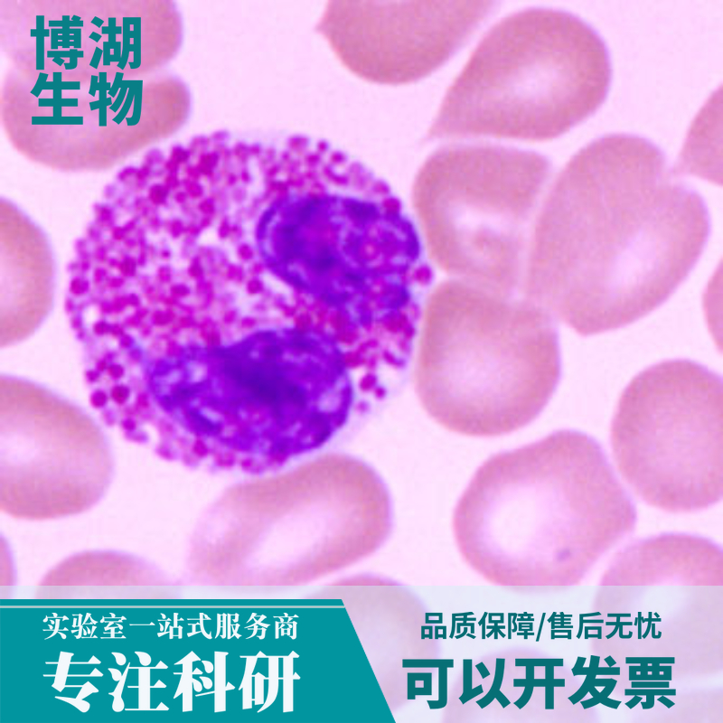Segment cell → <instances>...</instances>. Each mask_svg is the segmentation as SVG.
I'll return each instance as SVG.
<instances>
[{
	"label": "cell",
	"mask_w": 723,
	"mask_h": 723,
	"mask_svg": "<svg viewBox=\"0 0 723 723\" xmlns=\"http://www.w3.org/2000/svg\"><path fill=\"white\" fill-rule=\"evenodd\" d=\"M710 230L700 194L633 134L600 136L554 180L531 239V303L580 335L628 325L686 279Z\"/></svg>",
	"instance_id": "cell-1"
},
{
	"label": "cell",
	"mask_w": 723,
	"mask_h": 723,
	"mask_svg": "<svg viewBox=\"0 0 723 723\" xmlns=\"http://www.w3.org/2000/svg\"><path fill=\"white\" fill-rule=\"evenodd\" d=\"M611 77L606 45L583 19L561 9L520 10L480 41L428 137L550 140L598 109Z\"/></svg>",
	"instance_id": "cell-2"
},
{
	"label": "cell",
	"mask_w": 723,
	"mask_h": 723,
	"mask_svg": "<svg viewBox=\"0 0 723 723\" xmlns=\"http://www.w3.org/2000/svg\"><path fill=\"white\" fill-rule=\"evenodd\" d=\"M634 516L598 442L562 429L484 461L459 498L455 527L465 545L597 546Z\"/></svg>",
	"instance_id": "cell-3"
},
{
	"label": "cell",
	"mask_w": 723,
	"mask_h": 723,
	"mask_svg": "<svg viewBox=\"0 0 723 723\" xmlns=\"http://www.w3.org/2000/svg\"><path fill=\"white\" fill-rule=\"evenodd\" d=\"M552 317L517 304L502 330L429 331L420 340L414 386L428 416L464 436L493 437L532 422L560 379Z\"/></svg>",
	"instance_id": "cell-4"
},
{
	"label": "cell",
	"mask_w": 723,
	"mask_h": 723,
	"mask_svg": "<svg viewBox=\"0 0 723 723\" xmlns=\"http://www.w3.org/2000/svg\"><path fill=\"white\" fill-rule=\"evenodd\" d=\"M616 465L647 503L701 510L723 493V384L686 359L655 363L633 378L611 422Z\"/></svg>",
	"instance_id": "cell-5"
},
{
	"label": "cell",
	"mask_w": 723,
	"mask_h": 723,
	"mask_svg": "<svg viewBox=\"0 0 723 723\" xmlns=\"http://www.w3.org/2000/svg\"><path fill=\"white\" fill-rule=\"evenodd\" d=\"M113 456L96 421L34 382L0 383V506L23 519L85 512L105 495Z\"/></svg>",
	"instance_id": "cell-6"
},
{
	"label": "cell",
	"mask_w": 723,
	"mask_h": 723,
	"mask_svg": "<svg viewBox=\"0 0 723 723\" xmlns=\"http://www.w3.org/2000/svg\"><path fill=\"white\" fill-rule=\"evenodd\" d=\"M493 1L343 2L330 36L361 77L383 84L420 80L442 66L494 9Z\"/></svg>",
	"instance_id": "cell-7"
},
{
	"label": "cell",
	"mask_w": 723,
	"mask_h": 723,
	"mask_svg": "<svg viewBox=\"0 0 723 723\" xmlns=\"http://www.w3.org/2000/svg\"><path fill=\"white\" fill-rule=\"evenodd\" d=\"M551 172L541 154L493 144L439 148L421 166L414 202L430 220L474 219L513 227L531 213Z\"/></svg>",
	"instance_id": "cell-8"
}]
</instances>
